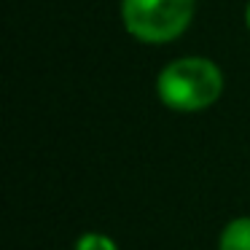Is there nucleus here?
I'll return each mask as SVG.
<instances>
[{"label":"nucleus","mask_w":250,"mask_h":250,"mask_svg":"<svg viewBox=\"0 0 250 250\" xmlns=\"http://www.w3.org/2000/svg\"><path fill=\"white\" fill-rule=\"evenodd\" d=\"M156 92L167 108L178 113H196L205 110L221 97L223 76L215 62L205 57H183L175 60L159 73Z\"/></svg>","instance_id":"nucleus-1"},{"label":"nucleus","mask_w":250,"mask_h":250,"mask_svg":"<svg viewBox=\"0 0 250 250\" xmlns=\"http://www.w3.org/2000/svg\"><path fill=\"white\" fill-rule=\"evenodd\" d=\"M194 8L196 0H121V19L137 41L167 43L191 24Z\"/></svg>","instance_id":"nucleus-2"},{"label":"nucleus","mask_w":250,"mask_h":250,"mask_svg":"<svg viewBox=\"0 0 250 250\" xmlns=\"http://www.w3.org/2000/svg\"><path fill=\"white\" fill-rule=\"evenodd\" d=\"M218 250H250V218H234L218 237Z\"/></svg>","instance_id":"nucleus-3"},{"label":"nucleus","mask_w":250,"mask_h":250,"mask_svg":"<svg viewBox=\"0 0 250 250\" xmlns=\"http://www.w3.org/2000/svg\"><path fill=\"white\" fill-rule=\"evenodd\" d=\"M76 250H119L116 239H110L108 234H100V231H86L78 237Z\"/></svg>","instance_id":"nucleus-4"},{"label":"nucleus","mask_w":250,"mask_h":250,"mask_svg":"<svg viewBox=\"0 0 250 250\" xmlns=\"http://www.w3.org/2000/svg\"><path fill=\"white\" fill-rule=\"evenodd\" d=\"M245 22H248V27H250V3H248V11H245Z\"/></svg>","instance_id":"nucleus-5"}]
</instances>
